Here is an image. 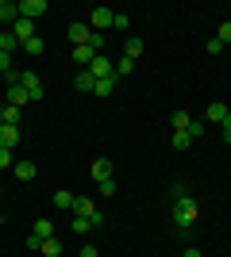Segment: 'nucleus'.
I'll list each match as a JSON object with an SVG mask.
<instances>
[{"label": "nucleus", "mask_w": 231, "mask_h": 257, "mask_svg": "<svg viewBox=\"0 0 231 257\" xmlns=\"http://www.w3.org/2000/svg\"><path fill=\"white\" fill-rule=\"evenodd\" d=\"M197 215H200V207H197V200H193V196L174 200V223H177V230H181V234H185L189 226L197 223Z\"/></svg>", "instance_id": "nucleus-1"}, {"label": "nucleus", "mask_w": 231, "mask_h": 257, "mask_svg": "<svg viewBox=\"0 0 231 257\" xmlns=\"http://www.w3.org/2000/svg\"><path fill=\"white\" fill-rule=\"evenodd\" d=\"M20 85L27 88V96H31V100H43V96H46V88H43V81H39V73H31V69H23Z\"/></svg>", "instance_id": "nucleus-2"}, {"label": "nucleus", "mask_w": 231, "mask_h": 257, "mask_svg": "<svg viewBox=\"0 0 231 257\" xmlns=\"http://www.w3.org/2000/svg\"><path fill=\"white\" fill-rule=\"evenodd\" d=\"M112 20H116V12H112V8H93V12H89V27H93V31L112 27Z\"/></svg>", "instance_id": "nucleus-3"}, {"label": "nucleus", "mask_w": 231, "mask_h": 257, "mask_svg": "<svg viewBox=\"0 0 231 257\" xmlns=\"http://www.w3.org/2000/svg\"><path fill=\"white\" fill-rule=\"evenodd\" d=\"M89 73L97 77V81H104V77H116V65H112L104 54H97V58H93V65H89Z\"/></svg>", "instance_id": "nucleus-4"}, {"label": "nucleus", "mask_w": 231, "mask_h": 257, "mask_svg": "<svg viewBox=\"0 0 231 257\" xmlns=\"http://www.w3.org/2000/svg\"><path fill=\"white\" fill-rule=\"evenodd\" d=\"M12 35H16V43H27V39H35V20H23V16H20V20H16V27H12Z\"/></svg>", "instance_id": "nucleus-5"}, {"label": "nucleus", "mask_w": 231, "mask_h": 257, "mask_svg": "<svg viewBox=\"0 0 231 257\" xmlns=\"http://www.w3.org/2000/svg\"><path fill=\"white\" fill-rule=\"evenodd\" d=\"M23 139V131L20 127H8V123H0V146L4 150H16V142Z\"/></svg>", "instance_id": "nucleus-6"}, {"label": "nucleus", "mask_w": 231, "mask_h": 257, "mask_svg": "<svg viewBox=\"0 0 231 257\" xmlns=\"http://www.w3.org/2000/svg\"><path fill=\"white\" fill-rule=\"evenodd\" d=\"M43 12H46V0H23V4H20V16H23V20H39Z\"/></svg>", "instance_id": "nucleus-7"}, {"label": "nucleus", "mask_w": 231, "mask_h": 257, "mask_svg": "<svg viewBox=\"0 0 231 257\" xmlns=\"http://www.w3.org/2000/svg\"><path fill=\"white\" fill-rule=\"evenodd\" d=\"M93 58H97V50H93V46H73V62L81 65V69H89V65H93Z\"/></svg>", "instance_id": "nucleus-8"}, {"label": "nucleus", "mask_w": 231, "mask_h": 257, "mask_svg": "<svg viewBox=\"0 0 231 257\" xmlns=\"http://www.w3.org/2000/svg\"><path fill=\"white\" fill-rule=\"evenodd\" d=\"M8 104H12V107H23V104H31L27 88H23V85H8Z\"/></svg>", "instance_id": "nucleus-9"}, {"label": "nucleus", "mask_w": 231, "mask_h": 257, "mask_svg": "<svg viewBox=\"0 0 231 257\" xmlns=\"http://www.w3.org/2000/svg\"><path fill=\"white\" fill-rule=\"evenodd\" d=\"M89 35H93V27H89V23H69V39H73L77 46H85Z\"/></svg>", "instance_id": "nucleus-10"}, {"label": "nucleus", "mask_w": 231, "mask_h": 257, "mask_svg": "<svg viewBox=\"0 0 231 257\" xmlns=\"http://www.w3.org/2000/svg\"><path fill=\"white\" fill-rule=\"evenodd\" d=\"M69 211L81 215V219H89V215L97 211V207H93V200H89V196H73V207H69Z\"/></svg>", "instance_id": "nucleus-11"}, {"label": "nucleus", "mask_w": 231, "mask_h": 257, "mask_svg": "<svg viewBox=\"0 0 231 257\" xmlns=\"http://www.w3.org/2000/svg\"><path fill=\"white\" fill-rule=\"evenodd\" d=\"M12 169H16V177H20V181H35V173H39V169H35V161H16V165H12Z\"/></svg>", "instance_id": "nucleus-12"}, {"label": "nucleus", "mask_w": 231, "mask_h": 257, "mask_svg": "<svg viewBox=\"0 0 231 257\" xmlns=\"http://www.w3.org/2000/svg\"><path fill=\"white\" fill-rule=\"evenodd\" d=\"M20 111H23V107L4 104V107H0V123H8V127H20Z\"/></svg>", "instance_id": "nucleus-13"}, {"label": "nucleus", "mask_w": 231, "mask_h": 257, "mask_svg": "<svg viewBox=\"0 0 231 257\" xmlns=\"http://www.w3.org/2000/svg\"><path fill=\"white\" fill-rule=\"evenodd\" d=\"M73 85H77V92H93V85H97V77L89 73V69H81V73L73 77Z\"/></svg>", "instance_id": "nucleus-14"}, {"label": "nucleus", "mask_w": 231, "mask_h": 257, "mask_svg": "<svg viewBox=\"0 0 231 257\" xmlns=\"http://www.w3.org/2000/svg\"><path fill=\"white\" fill-rule=\"evenodd\" d=\"M93 177H97V181H108V177H112V161L97 158V161H93Z\"/></svg>", "instance_id": "nucleus-15"}, {"label": "nucleus", "mask_w": 231, "mask_h": 257, "mask_svg": "<svg viewBox=\"0 0 231 257\" xmlns=\"http://www.w3.org/2000/svg\"><path fill=\"white\" fill-rule=\"evenodd\" d=\"M231 115V104H208V119L212 123H223Z\"/></svg>", "instance_id": "nucleus-16"}, {"label": "nucleus", "mask_w": 231, "mask_h": 257, "mask_svg": "<svg viewBox=\"0 0 231 257\" xmlns=\"http://www.w3.org/2000/svg\"><path fill=\"white\" fill-rule=\"evenodd\" d=\"M31 234H39V238H54V223H50V219H35Z\"/></svg>", "instance_id": "nucleus-17"}, {"label": "nucleus", "mask_w": 231, "mask_h": 257, "mask_svg": "<svg viewBox=\"0 0 231 257\" xmlns=\"http://www.w3.org/2000/svg\"><path fill=\"white\" fill-rule=\"evenodd\" d=\"M170 123H174V131H189V123H193V115H189V111H181V107H177L174 115H170Z\"/></svg>", "instance_id": "nucleus-18"}, {"label": "nucleus", "mask_w": 231, "mask_h": 257, "mask_svg": "<svg viewBox=\"0 0 231 257\" xmlns=\"http://www.w3.org/2000/svg\"><path fill=\"white\" fill-rule=\"evenodd\" d=\"M0 20H20V4H12V0H0Z\"/></svg>", "instance_id": "nucleus-19"}, {"label": "nucleus", "mask_w": 231, "mask_h": 257, "mask_svg": "<svg viewBox=\"0 0 231 257\" xmlns=\"http://www.w3.org/2000/svg\"><path fill=\"white\" fill-rule=\"evenodd\" d=\"M39 249H43L46 257H62V242H58V238H43V246H39Z\"/></svg>", "instance_id": "nucleus-20"}, {"label": "nucleus", "mask_w": 231, "mask_h": 257, "mask_svg": "<svg viewBox=\"0 0 231 257\" xmlns=\"http://www.w3.org/2000/svg\"><path fill=\"white\" fill-rule=\"evenodd\" d=\"M139 54H143V39H127V46H123V58H139Z\"/></svg>", "instance_id": "nucleus-21"}, {"label": "nucleus", "mask_w": 231, "mask_h": 257, "mask_svg": "<svg viewBox=\"0 0 231 257\" xmlns=\"http://www.w3.org/2000/svg\"><path fill=\"white\" fill-rule=\"evenodd\" d=\"M112 88H116V77H104V81L93 85V92H97V96H112Z\"/></svg>", "instance_id": "nucleus-22"}, {"label": "nucleus", "mask_w": 231, "mask_h": 257, "mask_svg": "<svg viewBox=\"0 0 231 257\" xmlns=\"http://www.w3.org/2000/svg\"><path fill=\"white\" fill-rule=\"evenodd\" d=\"M16 46H20V43H16V35H12V31H0V54H12Z\"/></svg>", "instance_id": "nucleus-23"}, {"label": "nucleus", "mask_w": 231, "mask_h": 257, "mask_svg": "<svg viewBox=\"0 0 231 257\" xmlns=\"http://www.w3.org/2000/svg\"><path fill=\"white\" fill-rule=\"evenodd\" d=\"M23 50H27V54H43V50H46L43 35H35V39H27V43H23Z\"/></svg>", "instance_id": "nucleus-24"}, {"label": "nucleus", "mask_w": 231, "mask_h": 257, "mask_svg": "<svg viewBox=\"0 0 231 257\" xmlns=\"http://www.w3.org/2000/svg\"><path fill=\"white\" fill-rule=\"evenodd\" d=\"M170 142H174V150H189V142H193V139H189V131H174V139H170Z\"/></svg>", "instance_id": "nucleus-25"}, {"label": "nucleus", "mask_w": 231, "mask_h": 257, "mask_svg": "<svg viewBox=\"0 0 231 257\" xmlns=\"http://www.w3.org/2000/svg\"><path fill=\"white\" fill-rule=\"evenodd\" d=\"M112 27H116V31H127V27H131V16H127V12H116Z\"/></svg>", "instance_id": "nucleus-26"}, {"label": "nucleus", "mask_w": 231, "mask_h": 257, "mask_svg": "<svg viewBox=\"0 0 231 257\" xmlns=\"http://www.w3.org/2000/svg\"><path fill=\"white\" fill-rule=\"evenodd\" d=\"M204 131H208V123H204V119H193V123H189V139H200Z\"/></svg>", "instance_id": "nucleus-27"}, {"label": "nucleus", "mask_w": 231, "mask_h": 257, "mask_svg": "<svg viewBox=\"0 0 231 257\" xmlns=\"http://www.w3.org/2000/svg\"><path fill=\"white\" fill-rule=\"evenodd\" d=\"M131 69H135V62H131V58H120V62H116V77L131 73Z\"/></svg>", "instance_id": "nucleus-28"}, {"label": "nucleus", "mask_w": 231, "mask_h": 257, "mask_svg": "<svg viewBox=\"0 0 231 257\" xmlns=\"http://www.w3.org/2000/svg\"><path fill=\"white\" fill-rule=\"evenodd\" d=\"M54 204L58 207H73V192H54Z\"/></svg>", "instance_id": "nucleus-29"}, {"label": "nucleus", "mask_w": 231, "mask_h": 257, "mask_svg": "<svg viewBox=\"0 0 231 257\" xmlns=\"http://www.w3.org/2000/svg\"><path fill=\"white\" fill-rule=\"evenodd\" d=\"M89 46H93V50H104V35H100V31H93V35H89Z\"/></svg>", "instance_id": "nucleus-30"}, {"label": "nucleus", "mask_w": 231, "mask_h": 257, "mask_svg": "<svg viewBox=\"0 0 231 257\" xmlns=\"http://www.w3.org/2000/svg\"><path fill=\"white\" fill-rule=\"evenodd\" d=\"M100 184V196H116V181H112V177H108V181H97Z\"/></svg>", "instance_id": "nucleus-31"}, {"label": "nucleus", "mask_w": 231, "mask_h": 257, "mask_svg": "<svg viewBox=\"0 0 231 257\" xmlns=\"http://www.w3.org/2000/svg\"><path fill=\"white\" fill-rule=\"evenodd\" d=\"M216 39H220V43H223V46H227V43H231V20H227V23H220V35H216Z\"/></svg>", "instance_id": "nucleus-32"}, {"label": "nucleus", "mask_w": 231, "mask_h": 257, "mask_svg": "<svg viewBox=\"0 0 231 257\" xmlns=\"http://www.w3.org/2000/svg\"><path fill=\"white\" fill-rule=\"evenodd\" d=\"M73 230H77V234H85V230H93V226H89V219H81V215H77V219H73Z\"/></svg>", "instance_id": "nucleus-33"}, {"label": "nucleus", "mask_w": 231, "mask_h": 257, "mask_svg": "<svg viewBox=\"0 0 231 257\" xmlns=\"http://www.w3.org/2000/svg\"><path fill=\"white\" fill-rule=\"evenodd\" d=\"M0 73H12V54H0Z\"/></svg>", "instance_id": "nucleus-34"}, {"label": "nucleus", "mask_w": 231, "mask_h": 257, "mask_svg": "<svg viewBox=\"0 0 231 257\" xmlns=\"http://www.w3.org/2000/svg\"><path fill=\"white\" fill-rule=\"evenodd\" d=\"M89 226H93V230H97V226H104V215L93 211V215H89Z\"/></svg>", "instance_id": "nucleus-35"}, {"label": "nucleus", "mask_w": 231, "mask_h": 257, "mask_svg": "<svg viewBox=\"0 0 231 257\" xmlns=\"http://www.w3.org/2000/svg\"><path fill=\"white\" fill-rule=\"evenodd\" d=\"M4 165H16V161H12V150H4V146H0V169H4Z\"/></svg>", "instance_id": "nucleus-36"}, {"label": "nucleus", "mask_w": 231, "mask_h": 257, "mask_svg": "<svg viewBox=\"0 0 231 257\" xmlns=\"http://www.w3.org/2000/svg\"><path fill=\"white\" fill-rule=\"evenodd\" d=\"M220 127H223V139H227V142H231V115H227V119H223Z\"/></svg>", "instance_id": "nucleus-37"}, {"label": "nucleus", "mask_w": 231, "mask_h": 257, "mask_svg": "<svg viewBox=\"0 0 231 257\" xmlns=\"http://www.w3.org/2000/svg\"><path fill=\"white\" fill-rule=\"evenodd\" d=\"M81 257H100V253H97V246H81Z\"/></svg>", "instance_id": "nucleus-38"}, {"label": "nucleus", "mask_w": 231, "mask_h": 257, "mask_svg": "<svg viewBox=\"0 0 231 257\" xmlns=\"http://www.w3.org/2000/svg\"><path fill=\"white\" fill-rule=\"evenodd\" d=\"M185 257H204V253H200V249H185Z\"/></svg>", "instance_id": "nucleus-39"}]
</instances>
